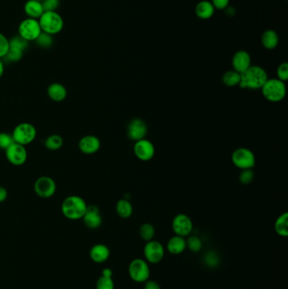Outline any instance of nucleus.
Here are the masks:
<instances>
[{
    "mask_svg": "<svg viewBox=\"0 0 288 289\" xmlns=\"http://www.w3.org/2000/svg\"><path fill=\"white\" fill-rule=\"evenodd\" d=\"M268 80L265 70L259 66H250L241 74L239 87L243 89H261L263 85Z\"/></svg>",
    "mask_w": 288,
    "mask_h": 289,
    "instance_id": "f257e3e1",
    "label": "nucleus"
},
{
    "mask_svg": "<svg viewBox=\"0 0 288 289\" xmlns=\"http://www.w3.org/2000/svg\"><path fill=\"white\" fill-rule=\"evenodd\" d=\"M87 202L78 195H70L65 198L61 205L62 213L70 220L82 219L87 212Z\"/></svg>",
    "mask_w": 288,
    "mask_h": 289,
    "instance_id": "f03ea898",
    "label": "nucleus"
},
{
    "mask_svg": "<svg viewBox=\"0 0 288 289\" xmlns=\"http://www.w3.org/2000/svg\"><path fill=\"white\" fill-rule=\"evenodd\" d=\"M38 22L42 32L51 36L62 32L65 26L63 17L57 11H44Z\"/></svg>",
    "mask_w": 288,
    "mask_h": 289,
    "instance_id": "7ed1b4c3",
    "label": "nucleus"
},
{
    "mask_svg": "<svg viewBox=\"0 0 288 289\" xmlns=\"http://www.w3.org/2000/svg\"><path fill=\"white\" fill-rule=\"evenodd\" d=\"M261 92L264 98L268 101L278 102L286 96V85L285 82L279 79H268L261 87Z\"/></svg>",
    "mask_w": 288,
    "mask_h": 289,
    "instance_id": "20e7f679",
    "label": "nucleus"
},
{
    "mask_svg": "<svg viewBox=\"0 0 288 289\" xmlns=\"http://www.w3.org/2000/svg\"><path fill=\"white\" fill-rule=\"evenodd\" d=\"M36 135L37 131L36 127L30 123H19L18 126H15L12 132L14 141L24 147L33 142Z\"/></svg>",
    "mask_w": 288,
    "mask_h": 289,
    "instance_id": "39448f33",
    "label": "nucleus"
},
{
    "mask_svg": "<svg viewBox=\"0 0 288 289\" xmlns=\"http://www.w3.org/2000/svg\"><path fill=\"white\" fill-rule=\"evenodd\" d=\"M129 275L134 282L138 283L147 282L151 275L148 262L139 258L133 260L129 265Z\"/></svg>",
    "mask_w": 288,
    "mask_h": 289,
    "instance_id": "423d86ee",
    "label": "nucleus"
},
{
    "mask_svg": "<svg viewBox=\"0 0 288 289\" xmlns=\"http://www.w3.org/2000/svg\"><path fill=\"white\" fill-rule=\"evenodd\" d=\"M18 33L20 37L28 43L36 41L39 35L42 33L38 19H31L28 17L27 19H23L18 27Z\"/></svg>",
    "mask_w": 288,
    "mask_h": 289,
    "instance_id": "0eeeda50",
    "label": "nucleus"
},
{
    "mask_svg": "<svg viewBox=\"0 0 288 289\" xmlns=\"http://www.w3.org/2000/svg\"><path fill=\"white\" fill-rule=\"evenodd\" d=\"M232 161L234 166L242 170L252 169L255 166V156L250 149L240 147L233 152Z\"/></svg>",
    "mask_w": 288,
    "mask_h": 289,
    "instance_id": "6e6552de",
    "label": "nucleus"
},
{
    "mask_svg": "<svg viewBox=\"0 0 288 289\" xmlns=\"http://www.w3.org/2000/svg\"><path fill=\"white\" fill-rule=\"evenodd\" d=\"M56 191L57 184L51 177H39L34 183V191L42 199H49L55 195Z\"/></svg>",
    "mask_w": 288,
    "mask_h": 289,
    "instance_id": "1a4fd4ad",
    "label": "nucleus"
},
{
    "mask_svg": "<svg viewBox=\"0 0 288 289\" xmlns=\"http://www.w3.org/2000/svg\"><path fill=\"white\" fill-rule=\"evenodd\" d=\"M145 260L151 264H158L165 256V249L160 242L156 240L148 241L143 250Z\"/></svg>",
    "mask_w": 288,
    "mask_h": 289,
    "instance_id": "9d476101",
    "label": "nucleus"
},
{
    "mask_svg": "<svg viewBox=\"0 0 288 289\" xmlns=\"http://www.w3.org/2000/svg\"><path fill=\"white\" fill-rule=\"evenodd\" d=\"M5 156L9 162L14 166L24 165L28 157L26 147L15 142L5 150Z\"/></svg>",
    "mask_w": 288,
    "mask_h": 289,
    "instance_id": "9b49d317",
    "label": "nucleus"
},
{
    "mask_svg": "<svg viewBox=\"0 0 288 289\" xmlns=\"http://www.w3.org/2000/svg\"><path fill=\"white\" fill-rule=\"evenodd\" d=\"M173 230L175 233V235L185 237L190 236L193 231V222L190 217L186 214H178L173 218Z\"/></svg>",
    "mask_w": 288,
    "mask_h": 289,
    "instance_id": "f8f14e48",
    "label": "nucleus"
},
{
    "mask_svg": "<svg viewBox=\"0 0 288 289\" xmlns=\"http://www.w3.org/2000/svg\"><path fill=\"white\" fill-rule=\"evenodd\" d=\"M128 137L134 141L145 139L147 135V126L140 118H133L130 121L127 127Z\"/></svg>",
    "mask_w": 288,
    "mask_h": 289,
    "instance_id": "ddd939ff",
    "label": "nucleus"
},
{
    "mask_svg": "<svg viewBox=\"0 0 288 289\" xmlns=\"http://www.w3.org/2000/svg\"><path fill=\"white\" fill-rule=\"evenodd\" d=\"M134 152L138 159L143 161L152 160L155 155V147L150 140L142 139L135 142Z\"/></svg>",
    "mask_w": 288,
    "mask_h": 289,
    "instance_id": "4468645a",
    "label": "nucleus"
},
{
    "mask_svg": "<svg viewBox=\"0 0 288 289\" xmlns=\"http://www.w3.org/2000/svg\"><path fill=\"white\" fill-rule=\"evenodd\" d=\"M78 147L79 151L84 154H95L101 147V141L95 135H85L79 140Z\"/></svg>",
    "mask_w": 288,
    "mask_h": 289,
    "instance_id": "2eb2a0df",
    "label": "nucleus"
},
{
    "mask_svg": "<svg viewBox=\"0 0 288 289\" xmlns=\"http://www.w3.org/2000/svg\"><path fill=\"white\" fill-rule=\"evenodd\" d=\"M82 219L84 221L85 225L91 229H98L102 222L100 210L96 205H94L87 207V212Z\"/></svg>",
    "mask_w": 288,
    "mask_h": 289,
    "instance_id": "dca6fc26",
    "label": "nucleus"
},
{
    "mask_svg": "<svg viewBox=\"0 0 288 289\" xmlns=\"http://www.w3.org/2000/svg\"><path fill=\"white\" fill-rule=\"evenodd\" d=\"M232 65H233V70L237 72H244L245 70H248L251 66V58L250 53L246 51H238L233 55L232 59Z\"/></svg>",
    "mask_w": 288,
    "mask_h": 289,
    "instance_id": "f3484780",
    "label": "nucleus"
},
{
    "mask_svg": "<svg viewBox=\"0 0 288 289\" xmlns=\"http://www.w3.org/2000/svg\"><path fill=\"white\" fill-rule=\"evenodd\" d=\"M48 96L51 100L56 102H60L67 97L68 92L66 87L58 82H53L49 85L47 90Z\"/></svg>",
    "mask_w": 288,
    "mask_h": 289,
    "instance_id": "a211bd4d",
    "label": "nucleus"
},
{
    "mask_svg": "<svg viewBox=\"0 0 288 289\" xmlns=\"http://www.w3.org/2000/svg\"><path fill=\"white\" fill-rule=\"evenodd\" d=\"M90 256L94 262L104 263L108 260L110 256V251L108 246L102 243H98L91 249Z\"/></svg>",
    "mask_w": 288,
    "mask_h": 289,
    "instance_id": "6ab92c4d",
    "label": "nucleus"
},
{
    "mask_svg": "<svg viewBox=\"0 0 288 289\" xmlns=\"http://www.w3.org/2000/svg\"><path fill=\"white\" fill-rule=\"evenodd\" d=\"M24 11L28 18L38 19L44 14V9L42 2L35 0H28L25 4Z\"/></svg>",
    "mask_w": 288,
    "mask_h": 289,
    "instance_id": "aec40b11",
    "label": "nucleus"
},
{
    "mask_svg": "<svg viewBox=\"0 0 288 289\" xmlns=\"http://www.w3.org/2000/svg\"><path fill=\"white\" fill-rule=\"evenodd\" d=\"M167 249H168V252L172 255H175V256L180 255L187 249L186 239L183 237L178 236V235L172 237L168 240Z\"/></svg>",
    "mask_w": 288,
    "mask_h": 289,
    "instance_id": "412c9836",
    "label": "nucleus"
},
{
    "mask_svg": "<svg viewBox=\"0 0 288 289\" xmlns=\"http://www.w3.org/2000/svg\"><path fill=\"white\" fill-rule=\"evenodd\" d=\"M215 13V8L212 2L203 0L199 2L195 8V14L199 19H208L213 16Z\"/></svg>",
    "mask_w": 288,
    "mask_h": 289,
    "instance_id": "4be33fe9",
    "label": "nucleus"
},
{
    "mask_svg": "<svg viewBox=\"0 0 288 289\" xmlns=\"http://www.w3.org/2000/svg\"><path fill=\"white\" fill-rule=\"evenodd\" d=\"M261 43L264 48L272 50L278 45V35L273 30H267L262 35Z\"/></svg>",
    "mask_w": 288,
    "mask_h": 289,
    "instance_id": "5701e85b",
    "label": "nucleus"
},
{
    "mask_svg": "<svg viewBox=\"0 0 288 289\" xmlns=\"http://www.w3.org/2000/svg\"><path fill=\"white\" fill-rule=\"evenodd\" d=\"M275 231L279 236L286 238L288 236V213L284 212L280 215L275 222Z\"/></svg>",
    "mask_w": 288,
    "mask_h": 289,
    "instance_id": "b1692460",
    "label": "nucleus"
},
{
    "mask_svg": "<svg viewBox=\"0 0 288 289\" xmlns=\"http://www.w3.org/2000/svg\"><path fill=\"white\" fill-rule=\"evenodd\" d=\"M116 212L122 218H129L133 214V207L127 199L118 200L116 204Z\"/></svg>",
    "mask_w": 288,
    "mask_h": 289,
    "instance_id": "393cba45",
    "label": "nucleus"
},
{
    "mask_svg": "<svg viewBox=\"0 0 288 289\" xmlns=\"http://www.w3.org/2000/svg\"><path fill=\"white\" fill-rule=\"evenodd\" d=\"M241 74L235 70H229L222 75V82L227 87H233L238 86L240 83Z\"/></svg>",
    "mask_w": 288,
    "mask_h": 289,
    "instance_id": "a878e982",
    "label": "nucleus"
},
{
    "mask_svg": "<svg viewBox=\"0 0 288 289\" xmlns=\"http://www.w3.org/2000/svg\"><path fill=\"white\" fill-rule=\"evenodd\" d=\"M63 144H64V139L62 136L56 135V134L49 135L46 138L45 141H44V146L46 148L50 151H58L63 147Z\"/></svg>",
    "mask_w": 288,
    "mask_h": 289,
    "instance_id": "bb28decb",
    "label": "nucleus"
},
{
    "mask_svg": "<svg viewBox=\"0 0 288 289\" xmlns=\"http://www.w3.org/2000/svg\"><path fill=\"white\" fill-rule=\"evenodd\" d=\"M139 236L143 240L151 241L153 239L156 234V229L153 225L148 222H146L144 224H142L139 228Z\"/></svg>",
    "mask_w": 288,
    "mask_h": 289,
    "instance_id": "cd10ccee",
    "label": "nucleus"
},
{
    "mask_svg": "<svg viewBox=\"0 0 288 289\" xmlns=\"http://www.w3.org/2000/svg\"><path fill=\"white\" fill-rule=\"evenodd\" d=\"M186 246L189 249V251H191L193 253H198L201 251L203 247L201 239L199 237L195 235H191L188 236L187 240H186Z\"/></svg>",
    "mask_w": 288,
    "mask_h": 289,
    "instance_id": "c85d7f7f",
    "label": "nucleus"
},
{
    "mask_svg": "<svg viewBox=\"0 0 288 289\" xmlns=\"http://www.w3.org/2000/svg\"><path fill=\"white\" fill-rule=\"evenodd\" d=\"M28 42L26 41L25 39L22 38L19 36H14L12 38L10 39V48H14L17 50L22 51L24 52L28 47Z\"/></svg>",
    "mask_w": 288,
    "mask_h": 289,
    "instance_id": "c756f323",
    "label": "nucleus"
},
{
    "mask_svg": "<svg viewBox=\"0 0 288 289\" xmlns=\"http://www.w3.org/2000/svg\"><path fill=\"white\" fill-rule=\"evenodd\" d=\"M96 289H114V282L112 277H106L101 275L96 284Z\"/></svg>",
    "mask_w": 288,
    "mask_h": 289,
    "instance_id": "7c9ffc66",
    "label": "nucleus"
},
{
    "mask_svg": "<svg viewBox=\"0 0 288 289\" xmlns=\"http://www.w3.org/2000/svg\"><path fill=\"white\" fill-rule=\"evenodd\" d=\"M36 42L37 45L39 47H41V48H50L53 45V36L42 32V33L39 35L38 37L36 38Z\"/></svg>",
    "mask_w": 288,
    "mask_h": 289,
    "instance_id": "2f4dec72",
    "label": "nucleus"
},
{
    "mask_svg": "<svg viewBox=\"0 0 288 289\" xmlns=\"http://www.w3.org/2000/svg\"><path fill=\"white\" fill-rule=\"evenodd\" d=\"M15 143L13 139L12 134L9 133L0 132V149L6 150Z\"/></svg>",
    "mask_w": 288,
    "mask_h": 289,
    "instance_id": "473e14b6",
    "label": "nucleus"
},
{
    "mask_svg": "<svg viewBox=\"0 0 288 289\" xmlns=\"http://www.w3.org/2000/svg\"><path fill=\"white\" fill-rule=\"evenodd\" d=\"M23 53L22 51L17 50L14 48H10V50L8 52L7 54L5 56V58L6 60L11 63H15V62H19L23 57Z\"/></svg>",
    "mask_w": 288,
    "mask_h": 289,
    "instance_id": "72a5a7b5",
    "label": "nucleus"
},
{
    "mask_svg": "<svg viewBox=\"0 0 288 289\" xmlns=\"http://www.w3.org/2000/svg\"><path fill=\"white\" fill-rule=\"evenodd\" d=\"M10 50V40L0 32V59L5 58Z\"/></svg>",
    "mask_w": 288,
    "mask_h": 289,
    "instance_id": "f704fd0d",
    "label": "nucleus"
},
{
    "mask_svg": "<svg viewBox=\"0 0 288 289\" xmlns=\"http://www.w3.org/2000/svg\"><path fill=\"white\" fill-rule=\"evenodd\" d=\"M254 178H255V174L252 171V169H244L239 174V181L245 185L250 184L254 180Z\"/></svg>",
    "mask_w": 288,
    "mask_h": 289,
    "instance_id": "c9c22d12",
    "label": "nucleus"
},
{
    "mask_svg": "<svg viewBox=\"0 0 288 289\" xmlns=\"http://www.w3.org/2000/svg\"><path fill=\"white\" fill-rule=\"evenodd\" d=\"M277 79L281 81H286L288 80V65L287 63H282L277 68Z\"/></svg>",
    "mask_w": 288,
    "mask_h": 289,
    "instance_id": "e433bc0d",
    "label": "nucleus"
},
{
    "mask_svg": "<svg viewBox=\"0 0 288 289\" xmlns=\"http://www.w3.org/2000/svg\"><path fill=\"white\" fill-rule=\"evenodd\" d=\"M44 11H56L60 4L59 0H44L43 2Z\"/></svg>",
    "mask_w": 288,
    "mask_h": 289,
    "instance_id": "4c0bfd02",
    "label": "nucleus"
},
{
    "mask_svg": "<svg viewBox=\"0 0 288 289\" xmlns=\"http://www.w3.org/2000/svg\"><path fill=\"white\" fill-rule=\"evenodd\" d=\"M204 262L207 263L209 266L215 267L216 265L219 264L218 256L214 252H209V253L207 254V256L204 257Z\"/></svg>",
    "mask_w": 288,
    "mask_h": 289,
    "instance_id": "58836bf2",
    "label": "nucleus"
},
{
    "mask_svg": "<svg viewBox=\"0 0 288 289\" xmlns=\"http://www.w3.org/2000/svg\"><path fill=\"white\" fill-rule=\"evenodd\" d=\"M230 0H212V4L215 9L217 10H225L228 7Z\"/></svg>",
    "mask_w": 288,
    "mask_h": 289,
    "instance_id": "ea45409f",
    "label": "nucleus"
},
{
    "mask_svg": "<svg viewBox=\"0 0 288 289\" xmlns=\"http://www.w3.org/2000/svg\"><path fill=\"white\" fill-rule=\"evenodd\" d=\"M144 289H161V286L156 281L147 280V282H145Z\"/></svg>",
    "mask_w": 288,
    "mask_h": 289,
    "instance_id": "a19ab883",
    "label": "nucleus"
},
{
    "mask_svg": "<svg viewBox=\"0 0 288 289\" xmlns=\"http://www.w3.org/2000/svg\"><path fill=\"white\" fill-rule=\"evenodd\" d=\"M8 198V191L5 187L0 186V203L4 202Z\"/></svg>",
    "mask_w": 288,
    "mask_h": 289,
    "instance_id": "79ce46f5",
    "label": "nucleus"
},
{
    "mask_svg": "<svg viewBox=\"0 0 288 289\" xmlns=\"http://www.w3.org/2000/svg\"><path fill=\"white\" fill-rule=\"evenodd\" d=\"M102 275L106 276V277H112V276H113V272H112L111 269L106 268V269H104V272H102Z\"/></svg>",
    "mask_w": 288,
    "mask_h": 289,
    "instance_id": "37998d69",
    "label": "nucleus"
},
{
    "mask_svg": "<svg viewBox=\"0 0 288 289\" xmlns=\"http://www.w3.org/2000/svg\"><path fill=\"white\" fill-rule=\"evenodd\" d=\"M4 72H5V65H4L2 60L0 59V79H1L3 75H4Z\"/></svg>",
    "mask_w": 288,
    "mask_h": 289,
    "instance_id": "c03bdc74",
    "label": "nucleus"
},
{
    "mask_svg": "<svg viewBox=\"0 0 288 289\" xmlns=\"http://www.w3.org/2000/svg\"><path fill=\"white\" fill-rule=\"evenodd\" d=\"M35 1H39V2H43L44 0H35Z\"/></svg>",
    "mask_w": 288,
    "mask_h": 289,
    "instance_id": "a18cd8bd",
    "label": "nucleus"
}]
</instances>
